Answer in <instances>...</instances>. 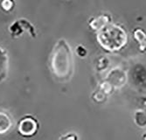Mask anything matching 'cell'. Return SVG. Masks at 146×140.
Returning <instances> with one entry per match:
<instances>
[{"instance_id": "obj_11", "label": "cell", "mask_w": 146, "mask_h": 140, "mask_svg": "<svg viewBox=\"0 0 146 140\" xmlns=\"http://www.w3.org/2000/svg\"><path fill=\"white\" fill-rule=\"evenodd\" d=\"M82 52L84 54H86V49L82 46H78L77 48H76V53L79 56H81V57H84L85 55L82 54Z\"/></svg>"}, {"instance_id": "obj_7", "label": "cell", "mask_w": 146, "mask_h": 140, "mask_svg": "<svg viewBox=\"0 0 146 140\" xmlns=\"http://www.w3.org/2000/svg\"><path fill=\"white\" fill-rule=\"evenodd\" d=\"M110 20L109 15H101L98 18H95L92 21L89 22L90 27L94 30H101L108 25Z\"/></svg>"}, {"instance_id": "obj_6", "label": "cell", "mask_w": 146, "mask_h": 140, "mask_svg": "<svg viewBox=\"0 0 146 140\" xmlns=\"http://www.w3.org/2000/svg\"><path fill=\"white\" fill-rule=\"evenodd\" d=\"M12 124L11 117L5 111H0V135L5 134Z\"/></svg>"}, {"instance_id": "obj_3", "label": "cell", "mask_w": 146, "mask_h": 140, "mask_svg": "<svg viewBox=\"0 0 146 140\" xmlns=\"http://www.w3.org/2000/svg\"><path fill=\"white\" fill-rule=\"evenodd\" d=\"M39 129V123L33 115H25L18 123L17 130L20 136L23 137H34Z\"/></svg>"}, {"instance_id": "obj_12", "label": "cell", "mask_w": 146, "mask_h": 140, "mask_svg": "<svg viewBox=\"0 0 146 140\" xmlns=\"http://www.w3.org/2000/svg\"><path fill=\"white\" fill-rule=\"evenodd\" d=\"M143 140H146V134L143 136Z\"/></svg>"}, {"instance_id": "obj_9", "label": "cell", "mask_w": 146, "mask_h": 140, "mask_svg": "<svg viewBox=\"0 0 146 140\" xmlns=\"http://www.w3.org/2000/svg\"><path fill=\"white\" fill-rule=\"evenodd\" d=\"M15 2L11 1V0H3L0 2V7L5 11H11V10L14 9Z\"/></svg>"}, {"instance_id": "obj_5", "label": "cell", "mask_w": 146, "mask_h": 140, "mask_svg": "<svg viewBox=\"0 0 146 140\" xmlns=\"http://www.w3.org/2000/svg\"><path fill=\"white\" fill-rule=\"evenodd\" d=\"M8 55L6 50L0 46V82L4 81L7 76Z\"/></svg>"}, {"instance_id": "obj_1", "label": "cell", "mask_w": 146, "mask_h": 140, "mask_svg": "<svg viewBox=\"0 0 146 140\" xmlns=\"http://www.w3.org/2000/svg\"><path fill=\"white\" fill-rule=\"evenodd\" d=\"M51 69L61 81H67L73 73V57L70 46L65 40H60L52 49L51 55Z\"/></svg>"}, {"instance_id": "obj_8", "label": "cell", "mask_w": 146, "mask_h": 140, "mask_svg": "<svg viewBox=\"0 0 146 140\" xmlns=\"http://www.w3.org/2000/svg\"><path fill=\"white\" fill-rule=\"evenodd\" d=\"M135 39L140 43V47L143 48L144 46V49H146V34L142 31L141 29H137L134 32Z\"/></svg>"}, {"instance_id": "obj_10", "label": "cell", "mask_w": 146, "mask_h": 140, "mask_svg": "<svg viewBox=\"0 0 146 140\" xmlns=\"http://www.w3.org/2000/svg\"><path fill=\"white\" fill-rule=\"evenodd\" d=\"M59 140H78V137L74 133H67L65 135L60 136Z\"/></svg>"}, {"instance_id": "obj_4", "label": "cell", "mask_w": 146, "mask_h": 140, "mask_svg": "<svg viewBox=\"0 0 146 140\" xmlns=\"http://www.w3.org/2000/svg\"><path fill=\"white\" fill-rule=\"evenodd\" d=\"M9 31L13 38L21 36L25 31L27 32L32 37H36L34 27L28 20L25 19H19L15 20L9 27Z\"/></svg>"}, {"instance_id": "obj_2", "label": "cell", "mask_w": 146, "mask_h": 140, "mask_svg": "<svg viewBox=\"0 0 146 140\" xmlns=\"http://www.w3.org/2000/svg\"><path fill=\"white\" fill-rule=\"evenodd\" d=\"M97 40L106 50L115 51L126 44L127 34L117 25H109L99 31Z\"/></svg>"}]
</instances>
